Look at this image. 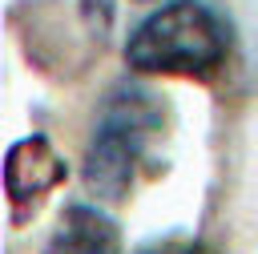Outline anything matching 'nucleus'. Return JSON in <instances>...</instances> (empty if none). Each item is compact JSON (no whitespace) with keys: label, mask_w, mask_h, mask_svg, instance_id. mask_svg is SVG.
I'll return each mask as SVG.
<instances>
[{"label":"nucleus","mask_w":258,"mask_h":254,"mask_svg":"<svg viewBox=\"0 0 258 254\" xmlns=\"http://www.w3.org/2000/svg\"><path fill=\"white\" fill-rule=\"evenodd\" d=\"M137 4H153V0H137Z\"/></svg>","instance_id":"nucleus-5"},{"label":"nucleus","mask_w":258,"mask_h":254,"mask_svg":"<svg viewBox=\"0 0 258 254\" xmlns=\"http://www.w3.org/2000/svg\"><path fill=\"white\" fill-rule=\"evenodd\" d=\"M44 254H121V230L105 210L73 202L56 218Z\"/></svg>","instance_id":"nucleus-4"},{"label":"nucleus","mask_w":258,"mask_h":254,"mask_svg":"<svg viewBox=\"0 0 258 254\" xmlns=\"http://www.w3.org/2000/svg\"><path fill=\"white\" fill-rule=\"evenodd\" d=\"M161 129V105L157 93H149L145 85H117L105 105L101 117L93 125V137L85 145V189L93 198L105 202H121L133 185V173L145 157V145L153 141V133Z\"/></svg>","instance_id":"nucleus-2"},{"label":"nucleus","mask_w":258,"mask_h":254,"mask_svg":"<svg viewBox=\"0 0 258 254\" xmlns=\"http://www.w3.org/2000/svg\"><path fill=\"white\" fill-rule=\"evenodd\" d=\"M69 165L64 157L52 149L48 137L32 133L16 145H8V157H4V185H8V198L12 206H24V202H36L44 194H52L60 181H64Z\"/></svg>","instance_id":"nucleus-3"},{"label":"nucleus","mask_w":258,"mask_h":254,"mask_svg":"<svg viewBox=\"0 0 258 254\" xmlns=\"http://www.w3.org/2000/svg\"><path fill=\"white\" fill-rule=\"evenodd\" d=\"M230 52V24L206 0H165L125 40V65L145 77H202Z\"/></svg>","instance_id":"nucleus-1"}]
</instances>
